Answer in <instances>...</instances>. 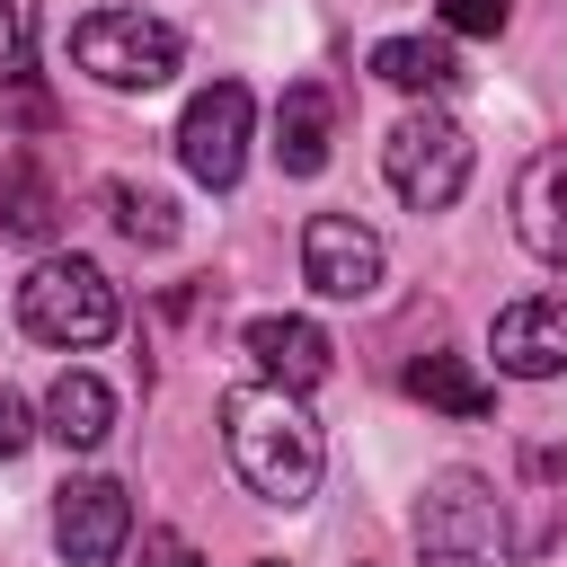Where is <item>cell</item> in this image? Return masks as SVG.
Segmentation results:
<instances>
[{"instance_id": "6da1fadb", "label": "cell", "mask_w": 567, "mask_h": 567, "mask_svg": "<svg viewBox=\"0 0 567 567\" xmlns=\"http://www.w3.org/2000/svg\"><path fill=\"white\" fill-rule=\"evenodd\" d=\"M221 452H230V470H239L266 505H310L319 461H328L301 390H284V381H248V390L221 399Z\"/></svg>"}, {"instance_id": "7a4b0ae2", "label": "cell", "mask_w": 567, "mask_h": 567, "mask_svg": "<svg viewBox=\"0 0 567 567\" xmlns=\"http://www.w3.org/2000/svg\"><path fill=\"white\" fill-rule=\"evenodd\" d=\"M416 558L425 567H514L505 496L478 470H434L416 496Z\"/></svg>"}, {"instance_id": "3957f363", "label": "cell", "mask_w": 567, "mask_h": 567, "mask_svg": "<svg viewBox=\"0 0 567 567\" xmlns=\"http://www.w3.org/2000/svg\"><path fill=\"white\" fill-rule=\"evenodd\" d=\"M115 319H124V301H115V284H106L89 257H44V266L18 284V328H27L35 346L80 354V346H106Z\"/></svg>"}, {"instance_id": "277c9868", "label": "cell", "mask_w": 567, "mask_h": 567, "mask_svg": "<svg viewBox=\"0 0 567 567\" xmlns=\"http://www.w3.org/2000/svg\"><path fill=\"white\" fill-rule=\"evenodd\" d=\"M71 62L97 80V89H168L186 44L168 18H142V9H89L71 27Z\"/></svg>"}, {"instance_id": "5b68a950", "label": "cell", "mask_w": 567, "mask_h": 567, "mask_svg": "<svg viewBox=\"0 0 567 567\" xmlns=\"http://www.w3.org/2000/svg\"><path fill=\"white\" fill-rule=\"evenodd\" d=\"M381 177H390V195H399L408 213H443V204L470 186V133H461L443 106H416V115L390 124Z\"/></svg>"}, {"instance_id": "8992f818", "label": "cell", "mask_w": 567, "mask_h": 567, "mask_svg": "<svg viewBox=\"0 0 567 567\" xmlns=\"http://www.w3.org/2000/svg\"><path fill=\"white\" fill-rule=\"evenodd\" d=\"M248 89L239 80H213V89H195L186 97V115H177V159H186V177L195 186H239V168H248Z\"/></svg>"}, {"instance_id": "52a82bcc", "label": "cell", "mask_w": 567, "mask_h": 567, "mask_svg": "<svg viewBox=\"0 0 567 567\" xmlns=\"http://www.w3.org/2000/svg\"><path fill=\"white\" fill-rule=\"evenodd\" d=\"M301 284L319 301H363L381 284V239L354 213H310L301 221Z\"/></svg>"}, {"instance_id": "ba28073f", "label": "cell", "mask_w": 567, "mask_h": 567, "mask_svg": "<svg viewBox=\"0 0 567 567\" xmlns=\"http://www.w3.org/2000/svg\"><path fill=\"white\" fill-rule=\"evenodd\" d=\"M487 354H496V372H514V381H558V372H567V292H523V301H505L496 328H487Z\"/></svg>"}, {"instance_id": "9c48e42d", "label": "cell", "mask_w": 567, "mask_h": 567, "mask_svg": "<svg viewBox=\"0 0 567 567\" xmlns=\"http://www.w3.org/2000/svg\"><path fill=\"white\" fill-rule=\"evenodd\" d=\"M53 540L71 567H106L124 540H133V496L115 478H62L53 496Z\"/></svg>"}, {"instance_id": "30bf717a", "label": "cell", "mask_w": 567, "mask_h": 567, "mask_svg": "<svg viewBox=\"0 0 567 567\" xmlns=\"http://www.w3.org/2000/svg\"><path fill=\"white\" fill-rule=\"evenodd\" d=\"M514 239L540 266H567V142L523 159V177H514Z\"/></svg>"}, {"instance_id": "8fae6325", "label": "cell", "mask_w": 567, "mask_h": 567, "mask_svg": "<svg viewBox=\"0 0 567 567\" xmlns=\"http://www.w3.org/2000/svg\"><path fill=\"white\" fill-rule=\"evenodd\" d=\"M248 363H257L266 381H284V390H319V381H328V363H337V346H328L310 319L266 310V319H248Z\"/></svg>"}, {"instance_id": "7c38bea8", "label": "cell", "mask_w": 567, "mask_h": 567, "mask_svg": "<svg viewBox=\"0 0 567 567\" xmlns=\"http://www.w3.org/2000/svg\"><path fill=\"white\" fill-rule=\"evenodd\" d=\"M328 133H337L328 80H292L284 106H275V159H284V177H319L328 168Z\"/></svg>"}, {"instance_id": "4fadbf2b", "label": "cell", "mask_w": 567, "mask_h": 567, "mask_svg": "<svg viewBox=\"0 0 567 567\" xmlns=\"http://www.w3.org/2000/svg\"><path fill=\"white\" fill-rule=\"evenodd\" d=\"M44 434H53L62 452H97V443L115 434V390H106L97 372H62V381L44 390Z\"/></svg>"}, {"instance_id": "5bb4252c", "label": "cell", "mask_w": 567, "mask_h": 567, "mask_svg": "<svg viewBox=\"0 0 567 567\" xmlns=\"http://www.w3.org/2000/svg\"><path fill=\"white\" fill-rule=\"evenodd\" d=\"M372 80H390L408 97H443V89H461V62L434 35H390V44H372Z\"/></svg>"}, {"instance_id": "9a60e30c", "label": "cell", "mask_w": 567, "mask_h": 567, "mask_svg": "<svg viewBox=\"0 0 567 567\" xmlns=\"http://www.w3.org/2000/svg\"><path fill=\"white\" fill-rule=\"evenodd\" d=\"M408 390H416L425 408H443V416H496V381L470 372L461 354H416V363H408Z\"/></svg>"}, {"instance_id": "2e32d148", "label": "cell", "mask_w": 567, "mask_h": 567, "mask_svg": "<svg viewBox=\"0 0 567 567\" xmlns=\"http://www.w3.org/2000/svg\"><path fill=\"white\" fill-rule=\"evenodd\" d=\"M0 230H9V239H44V230H53V195H44V177H35V159H27V151L9 159V186H0Z\"/></svg>"}, {"instance_id": "e0dca14e", "label": "cell", "mask_w": 567, "mask_h": 567, "mask_svg": "<svg viewBox=\"0 0 567 567\" xmlns=\"http://www.w3.org/2000/svg\"><path fill=\"white\" fill-rule=\"evenodd\" d=\"M106 204H115V230H124V239H142V248H168V239H177V204H168V195H151V186H124V177H115V186H106Z\"/></svg>"}, {"instance_id": "ac0fdd59", "label": "cell", "mask_w": 567, "mask_h": 567, "mask_svg": "<svg viewBox=\"0 0 567 567\" xmlns=\"http://www.w3.org/2000/svg\"><path fill=\"white\" fill-rule=\"evenodd\" d=\"M452 35H505V0H434Z\"/></svg>"}, {"instance_id": "d6986e66", "label": "cell", "mask_w": 567, "mask_h": 567, "mask_svg": "<svg viewBox=\"0 0 567 567\" xmlns=\"http://www.w3.org/2000/svg\"><path fill=\"white\" fill-rule=\"evenodd\" d=\"M142 567H204L186 532H142Z\"/></svg>"}, {"instance_id": "ffe728a7", "label": "cell", "mask_w": 567, "mask_h": 567, "mask_svg": "<svg viewBox=\"0 0 567 567\" xmlns=\"http://www.w3.org/2000/svg\"><path fill=\"white\" fill-rule=\"evenodd\" d=\"M27 434H35V425H27V399H18V390H0V461H18V452H27Z\"/></svg>"}, {"instance_id": "44dd1931", "label": "cell", "mask_w": 567, "mask_h": 567, "mask_svg": "<svg viewBox=\"0 0 567 567\" xmlns=\"http://www.w3.org/2000/svg\"><path fill=\"white\" fill-rule=\"evenodd\" d=\"M27 53V27H18V0H0V62Z\"/></svg>"}, {"instance_id": "7402d4cb", "label": "cell", "mask_w": 567, "mask_h": 567, "mask_svg": "<svg viewBox=\"0 0 567 567\" xmlns=\"http://www.w3.org/2000/svg\"><path fill=\"white\" fill-rule=\"evenodd\" d=\"M266 567H275V558H266Z\"/></svg>"}]
</instances>
